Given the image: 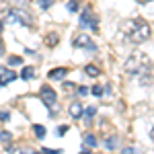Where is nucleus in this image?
Instances as JSON below:
<instances>
[{"label": "nucleus", "instance_id": "nucleus-1", "mask_svg": "<svg viewBox=\"0 0 154 154\" xmlns=\"http://www.w3.org/2000/svg\"><path fill=\"white\" fill-rule=\"evenodd\" d=\"M150 70H152V60L148 58L146 54H140V51L131 54L130 60L125 62V72H128L130 76H138L144 82H148Z\"/></svg>", "mask_w": 154, "mask_h": 154}, {"label": "nucleus", "instance_id": "nucleus-2", "mask_svg": "<svg viewBox=\"0 0 154 154\" xmlns=\"http://www.w3.org/2000/svg\"><path fill=\"white\" fill-rule=\"evenodd\" d=\"M152 35V29H150V25L144 23V21H131V27L130 31H128V37H130L131 43H144V41H148Z\"/></svg>", "mask_w": 154, "mask_h": 154}, {"label": "nucleus", "instance_id": "nucleus-3", "mask_svg": "<svg viewBox=\"0 0 154 154\" xmlns=\"http://www.w3.org/2000/svg\"><path fill=\"white\" fill-rule=\"evenodd\" d=\"M39 97H41V101H43V105L48 107L49 111H54V107H56V101H58V93L49 86V84H43L41 88H39Z\"/></svg>", "mask_w": 154, "mask_h": 154}, {"label": "nucleus", "instance_id": "nucleus-4", "mask_svg": "<svg viewBox=\"0 0 154 154\" xmlns=\"http://www.w3.org/2000/svg\"><path fill=\"white\" fill-rule=\"evenodd\" d=\"M6 23H11V25H31V17H29L23 8H11L8 17H6Z\"/></svg>", "mask_w": 154, "mask_h": 154}, {"label": "nucleus", "instance_id": "nucleus-5", "mask_svg": "<svg viewBox=\"0 0 154 154\" xmlns=\"http://www.w3.org/2000/svg\"><path fill=\"white\" fill-rule=\"evenodd\" d=\"M78 25L80 27H91L93 31H97L99 29V19H97V14H93V8L91 6H86L82 11V14H80V19H78Z\"/></svg>", "mask_w": 154, "mask_h": 154}, {"label": "nucleus", "instance_id": "nucleus-6", "mask_svg": "<svg viewBox=\"0 0 154 154\" xmlns=\"http://www.w3.org/2000/svg\"><path fill=\"white\" fill-rule=\"evenodd\" d=\"M72 45L78 49H86V51H97V43L91 39L88 35H84V33H80V35H74V39H72Z\"/></svg>", "mask_w": 154, "mask_h": 154}, {"label": "nucleus", "instance_id": "nucleus-7", "mask_svg": "<svg viewBox=\"0 0 154 154\" xmlns=\"http://www.w3.org/2000/svg\"><path fill=\"white\" fill-rule=\"evenodd\" d=\"M14 78H17V74H14L11 68H4V66H0V86H6V84H11Z\"/></svg>", "mask_w": 154, "mask_h": 154}, {"label": "nucleus", "instance_id": "nucleus-8", "mask_svg": "<svg viewBox=\"0 0 154 154\" xmlns=\"http://www.w3.org/2000/svg\"><path fill=\"white\" fill-rule=\"evenodd\" d=\"M66 74H68V68H54V70H49L48 76L51 78V80H64Z\"/></svg>", "mask_w": 154, "mask_h": 154}, {"label": "nucleus", "instance_id": "nucleus-9", "mask_svg": "<svg viewBox=\"0 0 154 154\" xmlns=\"http://www.w3.org/2000/svg\"><path fill=\"white\" fill-rule=\"evenodd\" d=\"M68 111H70V115H72L74 119H78V117H82V113H84V107L80 105V103H72Z\"/></svg>", "mask_w": 154, "mask_h": 154}, {"label": "nucleus", "instance_id": "nucleus-10", "mask_svg": "<svg viewBox=\"0 0 154 154\" xmlns=\"http://www.w3.org/2000/svg\"><path fill=\"white\" fill-rule=\"evenodd\" d=\"M117 144H119V138H117V136H107L105 142H103V146H105L107 150H115V148H117Z\"/></svg>", "mask_w": 154, "mask_h": 154}, {"label": "nucleus", "instance_id": "nucleus-11", "mask_svg": "<svg viewBox=\"0 0 154 154\" xmlns=\"http://www.w3.org/2000/svg\"><path fill=\"white\" fill-rule=\"evenodd\" d=\"M82 115H84V119H86L84 123H88V125H91V123H93V117L97 115V107H93V105H91V107H86Z\"/></svg>", "mask_w": 154, "mask_h": 154}, {"label": "nucleus", "instance_id": "nucleus-12", "mask_svg": "<svg viewBox=\"0 0 154 154\" xmlns=\"http://www.w3.org/2000/svg\"><path fill=\"white\" fill-rule=\"evenodd\" d=\"M21 78H23V80H31V78H35V68H33V66H27V68H23V72H21Z\"/></svg>", "mask_w": 154, "mask_h": 154}, {"label": "nucleus", "instance_id": "nucleus-13", "mask_svg": "<svg viewBox=\"0 0 154 154\" xmlns=\"http://www.w3.org/2000/svg\"><path fill=\"white\" fill-rule=\"evenodd\" d=\"M33 134H35V138H39V140H43V138L48 136V130H45L43 125H39V123H35V125H33Z\"/></svg>", "mask_w": 154, "mask_h": 154}, {"label": "nucleus", "instance_id": "nucleus-14", "mask_svg": "<svg viewBox=\"0 0 154 154\" xmlns=\"http://www.w3.org/2000/svg\"><path fill=\"white\" fill-rule=\"evenodd\" d=\"M84 72H86V74H88V76H93V78H97V76H99V74H101V70H99V68H97V66H93V64H88V66H86V68H84Z\"/></svg>", "mask_w": 154, "mask_h": 154}, {"label": "nucleus", "instance_id": "nucleus-15", "mask_svg": "<svg viewBox=\"0 0 154 154\" xmlns=\"http://www.w3.org/2000/svg\"><path fill=\"white\" fill-rule=\"evenodd\" d=\"M84 144H86L88 148H95L99 142H97V138L93 136V134H86V136H84Z\"/></svg>", "mask_w": 154, "mask_h": 154}, {"label": "nucleus", "instance_id": "nucleus-16", "mask_svg": "<svg viewBox=\"0 0 154 154\" xmlns=\"http://www.w3.org/2000/svg\"><path fill=\"white\" fill-rule=\"evenodd\" d=\"M0 142H2V144H11L12 142V134H11V131H6V130L0 131Z\"/></svg>", "mask_w": 154, "mask_h": 154}, {"label": "nucleus", "instance_id": "nucleus-17", "mask_svg": "<svg viewBox=\"0 0 154 154\" xmlns=\"http://www.w3.org/2000/svg\"><path fill=\"white\" fill-rule=\"evenodd\" d=\"M23 64V58L21 56H8V68L11 66H21Z\"/></svg>", "mask_w": 154, "mask_h": 154}, {"label": "nucleus", "instance_id": "nucleus-18", "mask_svg": "<svg viewBox=\"0 0 154 154\" xmlns=\"http://www.w3.org/2000/svg\"><path fill=\"white\" fill-rule=\"evenodd\" d=\"M66 8H68V12H78L80 11V4H78V0H70Z\"/></svg>", "mask_w": 154, "mask_h": 154}, {"label": "nucleus", "instance_id": "nucleus-19", "mask_svg": "<svg viewBox=\"0 0 154 154\" xmlns=\"http://www.w3.org/2000/svg\"><path fill=\"white\" fill-rule=\"evenodd\" d=\"M45 43H48L49 48H54V45L58 43V33H49V35H48V41H45Z\"/></svg>", "mask_w": 154, "mask_h": 154}, {"label": "nucleus", "instance_id": "nucleus-20", "mask_svg": "<svg viewBox=\"0 0 154 154\" xmlns=\"http://www.w3.org/2000/svg\"><path fill=\"white\" fill-rule=\"evenodd\" d=\"M88 93H93L95 97H103V95H105V93H103V86H99V84H95V86H93Z\"/></svg>", "mask_w": 154, "mask_h": 154}, {"label": "nucleus", "instance_id": "nucleus-21", "mask_svg": "<svg viewBox=\"0 0 154 154\" xmlns=\"http://www.w3.org/2000/svg\"><path fill=\"white\" fill-rule=\"evenodd\" d=\"M51 2H54V0H39V2H37V6L45 11V8H49V6H51Z\"/></svg>", "mask_w": 154, "mask_h": 154}, {"label": "nucleus", "instance_id": "nucleus-22", "mask_svg": "<svg viewBox=\"0 0 154 154\" xmlns=\"http://www.w3.org/2000/svg\"><path fill=\"white\" fill-rule=\"evenodd\" d=\"M121 154H138V148H136V146H125Z\"/></svg>", "mask_w": 154, "mask_h": 154}, {"label": "nucleus", "instance_id": "nucleus-23", "mask_svg": "<svg viewBox=\"0 0 154 154\" xmlns=\"http://www.w3.org/2000/svg\"><path fill=\"white\" fill-rule=\"evenodd\" d=\"M41 154H64L62 150H51V148H43L41 150Z\"/></svg>", "mask_w": 154, "mask_h": 154}, {"label": "nucleus", "instance_id": "nucleus-24", "mask_svg": "<svg viewBox=\"0 0 154 154\" xmlns=\"http://www.w3.org/2000/svg\"><path fill=\"white\" fill-rule=\"evenodd\" d=\"M11 119V113L8 111H0V121H8Z\"/></svg>", "mask_w": 154, "mask_h": 154}, {"label": "nucleus", "instance_id": "nucleus-25", "mask_svg": "<svg viewBox=\"0 0 154 154\" xmlns=\"http://www.w3.org/2000/svg\"><path fill=\"white\" fill-rule=\"evenodd\" d=\"M66 131H68V125H60L58 130H56V134H58V136H64Z\"/></svg>", "mask_w": 154, "mask_h": 154}, {"label": "nucleus", "instance_id": "nucleus-26", "mask_svg": "<svg viewBox=\"0 0 154 154\" xmlns=\"http://www.w3.org/2000/svg\"><path fill=\"white\" fill-rule=\"evenodd\" d=\"M78 95H80V97L88 95V88H86V86H80V88H78Z\"/></svg>", "mask_w": 154, "mask_h": 154}, {"label": "nucleus", "instance_id": "nucleus-27", "mask_svg": "<svg viewBox=\"0 0 154 154\" xmlns=\"http://www.w3.org/2000/svg\"><path fill=\"white\" fill-rule=\"evenodd\" d=\"M4 56V43H2V39H0V58Z\"/></svg>", "mask_w": 154, "mask_h": 154}, {"label": "nucleus", "instance_id": "nucleus-28", "mask_svg": "<svg viewBox=\"0 0 154 154\" xmlns=\"http://www.w3.org/2000/svg\"><path fill=\"white\" fill-rule=\"evenodd\" d=\"M150 138H152V142H154V128L150 130Z\"/></svg>", "mask_w": 154, "mask_h": 154}, {"label": "nucleus", "instance_id": "nucleus-29", "mask_svg": "<svg viewBox=\"0 0 154 154\" xmlns=\"http://www.w3.org/2000/svg\"><path fill=\"white\" fill-rule=\"evenodd\" d=\"M21 154H37V152H31V150H25V152H21Z\"/></svg>", "mask_w": 154, "mask_h": 154}, {"label": "nucleus", "instance_id": "nucleus-30", "mask_svg": "<svg viewBox=\"0 0 154 154\" xmlns=\"http://www.w3.org/2000/svg\"><path fill=\"white\" fill-rule=\"evenodd\" d=\"M2 27H4V23H2V21H0V31H2Z\"/></svg>", "mask_w": 154, "mask_h": 154}]
</instances>
